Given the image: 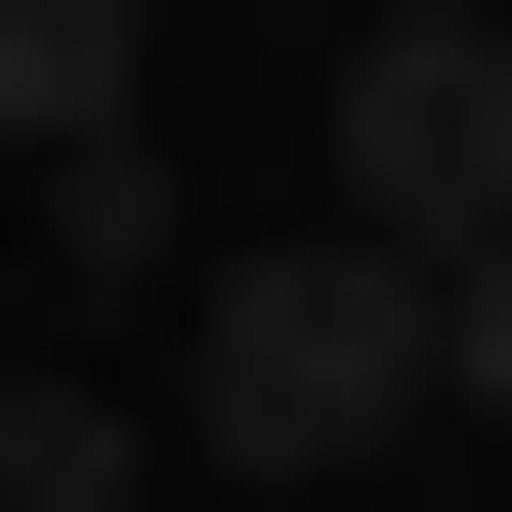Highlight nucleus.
I'll return each instance as SVG.
<instances>
[{"mask_svg": "<svg viewBox=\"0 0 512 512\" xmlns=\"http://www.w3.org/2000/svg\"><path fill=\"white\" fill-rule=\"evenodd\" d=\"M342 512H384V470H342Z\"/></svg>", "mask_w": 512, "mask_h": 512, "instance_id": "7", "label": "nucleus"}, {"mask_svg": "<svg viewBox=\"0 0 512 512\" xmlns=\"http://www.w3.org/2000/svg\"><path fill=\"white\" fill-rule=\"evenodd\" d=\"M342 214L384 256H512V0H342Z\"/></svg>", "mask_w": 512, "mask_h": 512, "instance_id": "2", "label": "nucleus"}, {"mask_svg": "<svg viewBox=\"0 0 512 512\" xmlns=\"http://www.w3.org/2000/svg\"><path fill=\"white\" fill-rule=\"evenodd\" d=\"M427 427H512V256H427Z\"/></svg>", "mask_w": 512, "mask_h": 512, "instance_id": "5", "label": "nucleus"}, {"mask_svg": "<svg viewBox=\"0 0 512 512\" xmlns=\"http://www.w3.org/2000/svg\"><path fill=\"white\" fill-rule=\"evenodd\" d=\"M128 86H171L128 0H0V171H128Z\"/></svg>", "mask_w": 512, "mask_h": 512, "instance_id": "3", "label": "nucleus"}, {"mask_svg": "<svg viewBox=\"0 0 512 512\" xmlns=\"http://www.w3.org/2000/svg\"><path fill=\"white\" fill-rule=\"evenodd\" d=\"M0 512H128V384L86 342H0Z\"/></svg>", "mask_w": 512, "mask_h": 512, "instance_id": "4", "label": "nucleus"}, {"mask_svg": "<svg viewBox=\"0 0 512 512\" xmlns=\"http://www.w3.org/2000/svg\"><path fill=\"white\" fill-rule=\"evenodd\" d=\"M384 427H427V256H384V214H299V256H171V470H214V512H342Z\"/></svg>", "mask_w": 512, "mask_h": 512, "instance_id": "1", "label": "nucleus"}, {"mask_svg": "<svg viewBox=\"0 0 512 512\" xmlns=\"http://www.w3.org/2000/svg\"><path fill=\"white\" fill-rule=\"evenodd\" d=\"M0 342H43V214H0Z\"/></svg>", "mask_w": 512, "mask_h": 512, "instance_id": "6", "label": "nucleus"}]
</instances>
